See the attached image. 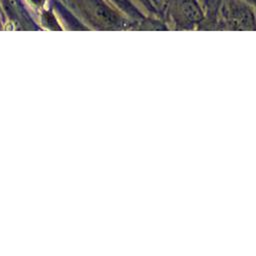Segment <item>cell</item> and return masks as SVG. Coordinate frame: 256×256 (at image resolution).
<instances>
[{
    "instance_id": "7a4b0ae2",
    "label": "cell",
    "mask_w": 256,
    "mask_h": 256,
    "mask_svg": "<svg viewBox=\"0 0 256 256\" xmlns=\"http://www.w3.org/2000/svg\"><path fill=\"white\" fill-rule=\"evenodd\" d=\"M163 19L178 30L200 28L205 20V9L200 0H166Z\"/></svg>"
},
{
    "instance_id": "3957f363",
    "label": "cell",
    "mask_w": 256,
    "mask_h": 256,
    "mask_svg": "<svg viewBox=\"0 0 256 256\" xmlns=\"http://www.w3.org/2000/svg\"><path fill=\"white\" fill-rule=\"evenodd\" d=\"M116 9L122 12L127 18H129L134 24L135 28L142 27L148 15L143 12V10L133 1V0H107Z\"/></svg>"
},
{
    "instance_id": "277c9868",
    "label": "cell",
    "mask_w": 256,
    "mask_h": 256,
    "mask_svg": "<svg viewBox=\"0 0 256 256\" xmlns=\"http://www.w3.org/2000/svg\"><path fill=\"white\" fill-rule=\"evenodd\" d=\"M143 12H148V16L163 19V4L159 0H133ZM146 14V13H145Z\"/></svg>"
},
{
    "instance_id": "8992f818",
    "label": "cell",
    "mask_w": 256,
    "mask_h": 256,
    "mask_svg": "<svg viewBox=\"0 0 256 256\" xmlns=\"http://www.w3.org/2000/svg\"><path fill=\"white\" fill-rule=\"evenodd\" d=\"M16 1H18V2H20V3H24V4H26L24 0H16Z\"/></svg>"
},
{
    "instance_id": "5b68a950",
    "label": "cell",
    "mask_w": 256,
    "mask_h": 256,
    "mask_svg": "<svg viewBox=\"0 0 256 256\" xmlns=\"http://www.w3.org/2000/svg\"><path fill=\"white\" fill-rule=\"evenodd\" d=\"M246 1H248L250 4H252L256 8V0H246Z\"/></svg>"
},
{
    "instance_id": "6da1fadb",
    "label": "cell",
    "mask_w": 256,
    "mask_h": 256,
    "mask_svg": "<svg viewBox=\"0 0 256 256\" xmlns=\"http://www.w3.org/2000/svg\"><path fill=\"white\" fill-rule=\"evenodd\" d=\"M67 7L83 21L98 29L135 28V24L107 0H70Z\"/></svg>"
}]
</instances>
